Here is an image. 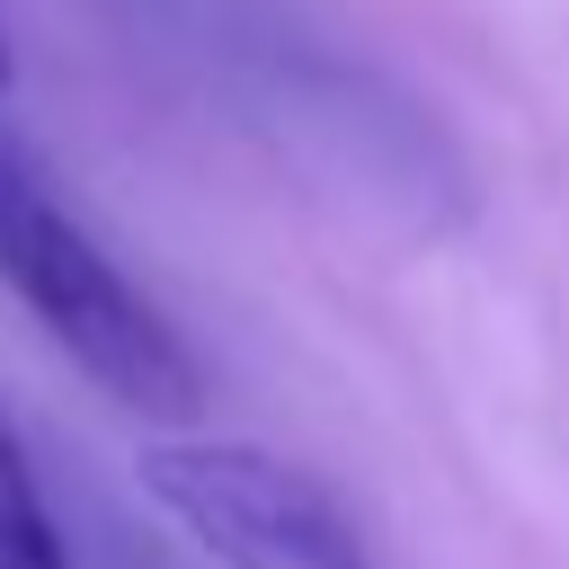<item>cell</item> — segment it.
<instances>
[{"mask_svg":"<svg viewBox=\"0 0 569 569\" xmlns=\"http://www.w3.org/2000/svg\"><path fill=\"white\" fill-rule=\"evenodd\" d=\"M0 284L9 302L124 409L142 418H196L204 373L169 311L116 267V249L71 213L53 169L0 124Z\"/></svg>","mask_w":569,"mask_h":569,"instance_id":"6da1fadb","label":"cell"},{"mask_svg":"<svg viewBox=\"0 0 569 569\" xmlns=\"http://www.w3.org/2000/svg\"><path fill=\"white\" fill-rule=\"evenodd\" d=\"M142 489L222 569H382L347 498L267 445L169 436L142 453Z\"/></svg>","mask_w":569,"mask_h":569,"instance_id":"7a4b0ae2","label":"cell"},{"mask_svg":"<svg viewBox=\"0 0 569 569\" xmlns=\"http://www.w3.org/2000/svg\"><path fill=\"white\" fill-rule=\"evenodd\" d=\"M0 569H80L62 516H53L44 480H36V453L9 427V409H0Z\"/></svg>","mask_w":569,"mask_h":569,"instance_id":"3957f363","label":"cell"},{"mask_svg":"<svg viewBox=\"0 0 569 569\" xmlns=\"http://www.w3.org/2000/svg\"><path fill=\"white\" fill-rule=\"evenodd\" d=\"M0 80H9V27H0Z\"/></svg>","mask_w":569,"mask_h":569,"instance_id":"277c9868","label":"cell"}]
</instances>
